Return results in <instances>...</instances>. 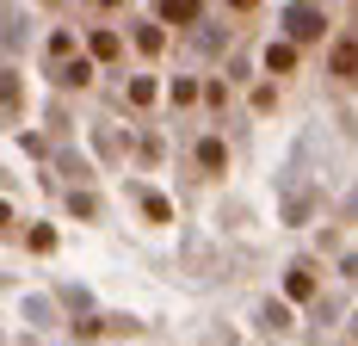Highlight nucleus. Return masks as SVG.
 Listing matches in <instances>:
<instances>
[{"label":"nucleus","mask_w":358,"mask_h":346,"mask_svg":"<svg viewBox=\"0 0 358 346\" xmlns=\"http://www.w3.org/2000/svg\"><path fill=\"white\" fill-rule=\"evenodd\" d=\"M266 69L290 74V69H296V43H272V50H266Z\"/></svg>","instance_id":"nucleus-4"},{"label":"nucleus","mask_w":358,"mask_h":346,"mask_svg":"<svg viewBox=\"0 0 358 346\" xmlns=\"http://www.w3.org/2000/svg\"><path fill=\"white\" fill-rule=\"evenodd\" d=\"M198 13H204V0H161V19L167 25H198Z\"/></svg>","instance_id":"nucleus-2"},{"label":"nucleus","mask_w":358,"mask_h":346,"mask_svg":"<svg viewBox=\"0 0 358 346\" xmlns=\"http://www.w3.org/2000/svg\"><path fill=\"white\" fill-rule=\"evenodd\" d=\"M93 56H117V37H111V32H93Z\"/></svg>","instance_id":"nucleus-6"},{"label":"nucleus","mask_w":358,"mask_h":346,"mask_svg":"<svg viewBox=\"0 0 358 346\" xmlns=\"http://www.w3.org/2000/svg\"><path fill=\"white\" fill-rule=\"evenodd\" d=\"M327 69L340 74V81H358V43H334V56H327Z\"/></svg>","instance_id":"nucleus-3"},{"label":"nucleus","mask_w":358,"mask_h":346,"mask_svg":"<svg viewBox=\"0 0 358 346\" xmlns=\"http://www.w3.org/2000/svg\"><path fill=\"white\" fill-rule=\"evenodd\" d=\"M229 6H235V13H253V6H259V0H229Z\"/></svg>","instance_id":"nucleus-7"},{"label":"nucleus","mask_w":358,"mask_h":346,"mask_svg":"<svg viewBox=\"0 0 358 346\" xmlns=\"http://www.w3.org/2000/svg\"><path fill=\"white\" fill-rule=\"evenodd\" d=\"M322 6H309V0H296V6H285V32H290V43H315L322 37Z\"/></svg>","instance_id":"nucleus-1"},{"label":"nucleus","mask_w":358,"mask_h":346,"mask_svg":"<svg viewBox=\"0 0 358 346\" xmlns=\"http://www.w3.org/2000/svg\"><path fill=\"white\" fill-rule=\"evenodd\" d=\"M309 291H315V278H309V266H296L290 272V297H309Z\"/></svg>","instance_id":"nucleus-5"}]
</instances>
